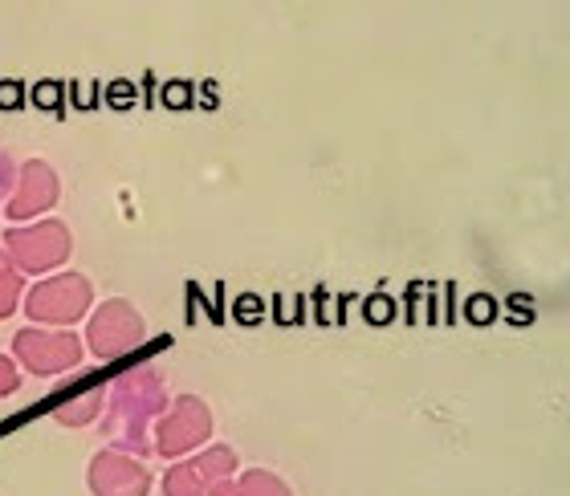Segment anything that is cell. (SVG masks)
<instances>
[{
    "instance_id": "7c38bea8",
    "label": "cell",
    "mask_w": 570,
    "mask_h": 496,
    "mask_svg": "<svg viewBox=\"0 0 570 496\" xmlns=\"http://www.w3.org/2000/svg\"><path fill=\"white\" fill-rule=\"evenodd\" d=\"M24 285H21V269L12 260H0V318H9L17 301H21Z\"/></svg>"
},
{
    "instance_id": "ba28073f",
    "label": "cell",
    "mask_w": 570,
    "mask_h": 496,
    "mask_svg": "<svg viewBox=\"0 0 570 496\" xmlns=\"http://www.w3.org/2000/svg\"><path fill=\"white\" fill-rule=\"evenodd\" d=\"M90 493L95 496H147L151 493V473L142 468L135 456L119 448H107L98 452L95 460H90Z\"/></svg>"
},
{
    "instance_id": "9c48e42d",
    "label": "cell",
    "mask_w": 570,
    "mask_h": 496,
    "mask_svg": "<svg viewBox=\"0 0 570 496\" xmlns=\"http://www.w3.org/2000/svg\"><path fill=\"white\" fill-rule=\"evenodd\" d=\"M58 171L46 163V159H29L21 167V179H17V188H12V200H9V220H33V216L49 212L53 204H58Z\"/></svg>"
},
{
    "instance_id": "7a4b0ae2",
    "label": "cell",
    "mask_w": 570,
    "mask_h": 496,
    "mask_svg": "<svg viewBox=\"0 0 570 496\" xmlns=\"http://www.w3.org/2000/svg\"><path fill=\"white\" fill-rule=\"evenodd\" d=\"M147 338V321L131 301H102V306L90 314V326H86V346L95 350L98 363H115V358L131 355L135 346H142Z\"/></svg>"
},
{
    "instance_id": "52a82bcc",
    "label": "cell",
    "mask_w": 570,
    "mask_h": 496,
    "mask_svg": "<svg viewBox=\"0 0 570 496\" xmlns=\"http://www.w3.org/2000/svg\"><path fill=\"white\" fill-rule=\"evenodd\" d=\"M233 473H237V452L208 448L204 456L176 464V468L164 476V496H213V488L233 480Z\"/></svg>"
},
{
    "instance_id": "5b68a950",
    "label": "cell",
    "mask_w": 570,
    "mask_h": 496,
    "mask_svg": "<svg viewBox=\"0 0 570 496\" xmlns=\"http://www.w3.org/2000/svg\"><path fill=\"white\" fill-rule=\"evenodd\" d=\"M115 436L139 444V431L164 415V383L151 370H135L115 383Z\"/></svg>"
},
{
    "instance_id": "6da1fadb",
    "label": "cell",
    "mask_w": 570,
    "mask_h": 496,
    "mask_svg": "<svg viewBox=\"0 0 570 496\" xmlns=\"http://www.w3.org/2000/svg\"><path fill=\"white\" fill-rule=\"evenodd\" d=\"M90 301H95V289L82 272H58V277H49L24 294V314L33 326H61L66 330L90 314Z\"/></svg>"
},
{
    "instance_id": "30bf717a",
    "label": "cell",
    "mask_w": 570,
    "mask_h": 496,
    "mask_svg": "<svg viewBox=\"0 0 570 496\" xmlns=\"http://www.w3.org/2000/svg\"><path fill=\"white\" fill-rule=\"evenodd\" d=\"M213 496H294V493H289L285 480H277L274 473L253 468V473H245L240 480H225L220 488H213Z\"/></svg>"
},
{
    "instance_id": "8fae6325",
    "label": "cell",
    "mask_w": 570,
    "mask_h": 496,
    "mask_svg": "<svg viewBox=\"0 0 570 496\" xmlns=\"http://www.w3.org/2000/svg\"><path fill=\"white\" fill-rule=\"evenodd\" d=\"M102 407H107V390L95 387V390H82L78 399L53 407V419H58V424H66V427H86V424H95Z\"/></svg>"
},
{
    "instance_id": "8992f818",
    "label": "cell",
    "mask_w": 570,
    "mask_h": 496,
    "mask_svg": "<svg viewBox=\"0 0 570 496\" xmlns=\"http://www.w3.org/2000/svg\"><path fill=\"white\" fill-rule=\"evenodd\" d=\"M12 355L21 358L24 370L49 378L82 363V338L70 330H37V326H29V330L12 338Z\"/></svg>"
},
{
    "instance_id": "277c9868",
    "label": "cell",
    "mask_w": 570,
    "mask_h": 496,
    "mask_svg": "<svg viewBox=\"0 0 570 496\" xmlns=\"http://www.w3.org/2000/svg\"><path fill=\"white\" fill-rule=\"evenodd\" d=\"M208 436H213V411H208V403L196 399V395H179V399L155 419V452L167 456V460L196 452Z\"/></svg>"
},
{
    "instance_id": "4fadbf2b",
    "label": "cell",
    "mask_w": 570,
    "mask_h": 496,
    "mask_svg": "<svg viewBox=\"0 0 570 496\" xmlns=\"http://www.w3.org/2000/svg\"><path fill=\"white\" fill-rule=\"evenodd\" d=\"M17 387H21V370H17V363H12V358L0 355V399H4V395H12Z\"/></svg>"
},
{
    "instance_id": "3957f363",
    "label": "cell",
    "mask_w": 570,
    "mask_h": 496,
    "mask_svg": "<svg viewBox=\"0 0 570 496\" xmlns=\"http://www.w3.org/2000/svg\"><path fill=\"white\" fill-rule=\"evenodd\" d=\"M4 252L21 272H49L70 260L73 237L61 220H37L29 228H9L4 232Z\"/></svg>"
}]
</instances>
